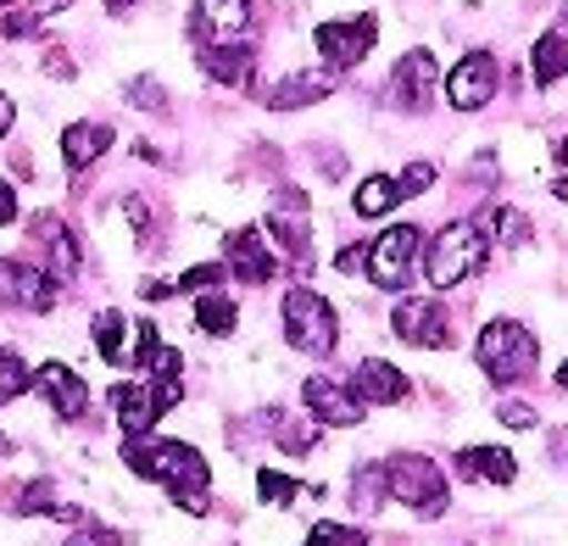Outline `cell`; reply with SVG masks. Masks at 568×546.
<instances>
[{
    "label": "cell",
    "mask_w": 568,
    "mask_h": 546,
    "mask_svg": "<svg viewBox=\"0 0 568 546\" xmlns=\"http://www.w3.org/2000/svg\"><path fill=\"white\" fill-rule=\"evenodd\" d=\"M123 463H129L140 479H156V485H168V491H173V502H184L195 518H201V513H212V496H206V485H212V468H206V457H201L195 446H184V441H151V435H129V441H123Z\"/></svg>",
    "instance_id": "6da1fadb"
},
{
    "label": "cell",
    "mask_w": 568,
    "mask_h": 546,
    "mask_svg": "<svg viewBox=\"0 0 568 546\" xmlns=\"http://www.w3.org/2000/svg\"><path fill=\"white\" fill-rule=\"evenodd\" d=\"M485 256H490V234L479 229V218H457V223H446V229L429 240V251H424V280H429L435 291H452V285L474 280V273L485 267Z\"/></svg>",
    "instance_id": "7a4b0ae2"
},
{
    "label": "cell",
    "mask_w": 568,
    "mask_h": 546,
    "mask_svg": "<svg viewBox=\"0 0 568 546\" xmlns=\"http://www.w3.org/2000/svg\"><path fill=\"white\" fill-rule=\"evenodd\" d=\"M474 363L485 368L490 385H518V380L535 374V363H540V341H535L518 318H496V324L479 330V341H474Z\"/></svg>",
    "instance_id": "3957f363"
},
{
    "label": "cell",
    "mask_w": 568,
    "mask_h": 546,
    "mask_svg": "<svg viewBox=\"0 0 568 546\" xmlns=\"http://www.w3.org/2000/svg\"><path fill=\"white\" fill-rule=\"evenodd\" d=\"M284 341H291L296 352H307V357H329L335 352V341H341V324H335V307L318 296V291H307V285H291L284 291Z\"/></svg>",
    "instance_id": "277c9868"
},
{
    "label": "cell",
    "mask_w": 568,
    "mask_h": 546,
    "mask_svg": "<svg viewBox=\"0 0 568 546\" xmlns=\"http://www.w3.org/2000/svg\"><path fill=\"white\" fill-rule=\"evenodd\" d=\"M385 491L396 502H407L418 518H440L446 513V474H440L435 457H418V452L385 457Z\"/></svg>",
    "instance_id": "5b68a950"
},
{
    "label": "cell",
    "mask_w": 568,
    "mask_h": 546,
    "mask_svg": "<svg viewBox=\"0 0 568 546\" xmlns=\"http://www.w3.org/2000/svg\"><path fill=\"white\" fill-rule=\"evenodd\" d=\"M418 251H424V229L418 223H390L385 234L368 240V267L363 273H368L379 291H407Z\"/></svg>",
    "instance_id": "8992f818"
},
{
    "label": "cell",
    "mask_w": 568,
    "mask_h": 546,
    "mask_svg": "<svg viewBox=\"0 0 568 546\" xmlns=\"http://www.w3.org/2000/svg\"><path fill=\"white\" fill-rule=\"evenodd\" d=\"M374 40H379V18H374V12H363V18H324V23L313 29L318 62H324L329 73L357 68V62L374 51Z\"/></svg>",
    "instance_id": "52a82bcc"
},
{
    "label": "cell",
    "mask_w": 568,
    "mask_h": 546,
    "mask_svg": "<svg viewBox=\"0 0 568 546\" xmlns=\"http://www.w3.org/2000/svg\"><path fill=\"white\" fill-rule=\"evenodd\" d=\"M390 330H396V341L424 346V352H446V346H452V318H446V307L429 302V296H402L396 313H390Z\"/></svg>",
    "instance_id": "ba28073f"
},
{
    "label": "cell",
    "mask_w": 568,
    "mask_h": 546,
    "mask_svg": "<svg viewBox=\"0 0 568 546\" xmlns=\"http://www.w3.org/2000/svg\"><path fill=\"white\" fill-rule=\"evenodd\" d=\"M223 262H229L234 280H245V285H267V280H278V273H284L278 251H273L256 229H234V234L223 240Z\"/></svg>",
    "instance_id": "9c48e42d"
},
{
    "label": "cell",
    "mask_w": 568,
    "mask_h": 546,
    "mask_svg": "<svg viewBox=\"0 0 568 546\" xmlns=\"http://www.w3.org/2000/svg\"><path fill=\"white\" fill-rule=\"evenodd\" d=\"M0 296L29 307V313H51L57 307V280L45 267L23 262V256H0Z\"/></svg>",
    "instance_id": "30bf717a"
},
{
    "label": "cell",
    "mask_w": 568,
    "mask_h": 546,
    "mask_svg": "<svg viewBox=\"0 0 568 546\" xmlns=\"http://www.w3.org/2000/svg\"><path fill=\"white\" fill-rule=\"evenodd\" d=\"M496 95V57L490 51H468L452 73H446V101L457 112H479Z\"/></svg>",
    "instance_id": "8fae6325"
},
{
    "label": "cell",
    "mask_w": 568,
    "mask_h": 546,
    "mask_svg": "<svg viewBox=\"0 0 568 546\" xmlns=\"http://www.w3.org/2000/svg\"><path fill=\"white\" fill-rule=\"evenodd\" d=\"M435 84H440V62L429 51H407L390 73V107L402 112H424L435 101Z\"/></svg>",
    "instance_id": "7c38bea8"
},
{
    "label": "cell",
    "mask_w": 568,
    "mask_h": 546,
    "mask_svg": "<svg viewBox=\"0 0 568 546\" xmlns=\"http://www.w3.org/2000/svg\"><path fill=\"white\" fill-rule=\"evenodd\" d=\"M34 240H40V251H45V273H51L57 285L79 280L84 251H79V234H73L57 212H40V218H34Z\"/></svg>",
    "instance_id": "4fadbf2b"
},
{
    "label": "cell",
    "mask_w": 568,
    "mask_h": 546,
    "mask_svg": "<svg viewBox=\"0 0 568 546\" xmlns=\"http://www.w3.org/2000/svg\"><path fill=\"white\" fill-rule=\"evenodd\" d=\"M302 402H307V413H313L318 424H335V429L363 424V402L352 396V385H341V380H329V374H313V380L302 385Z\"/></svg>",
    "instance_id": "5bb4252c"
},
{
    "label": "cell",
    "mask_w": 568,
    "mask_h": 546,
    "mask_svg": "<svg viewBox=\"0 0 568 546\" xmlns=\"http://www.w3.org/2000/svg\"><path fill=\"white\" fill-rule=\"evenodd\" d=\"M251 29V0H195L190 12V40L212 46V40H240Z\"/></svg>",
    "instance_id": "9a60e30c"
},
{
    "label": "cell",
    "mask_w": 568,
    "mask_h": 546,
    "mask_svg": "<svg viewBox=\"0 0 568 546\" xmlns=\"http://www.w3.org/2000/svg\"><path fill=\"white\" fill-rule=\"evenodd\" d=\"M346 385H352V396H357L363 407H396V402H407V391H413V385H407V374H402V368H390L385 357L357 363Z\"/></svg>",
    "instance_id": "2e32d148"
},
{
    "label": "cell",
    "mask_w": 568,
    "mask_h": 546,
    "mask_svg": "<svg viewBox=\"0 0 568 546\" xmlns=\"http://www.w3.org/2000/svg\"><path fill=\"white\" fill-rule=\"evenodd\" d=\"M34 391H40V396L51 402V413L68 418V424L90 413V385H84L68 363H45V368H34Z\"/></svg>",
    "instance_id": "e0dca14e"
},
{
    "label": "cell",
    "mask_w": 568,
    "mask_h": 546,
    "mask_svg": "<svg viewBox=\"0 0 568 546\" xmlns=\"http://www.w3.org/2000/svg\"><path fill=\"white\" fill-rule=\"evenodd\" d=\"M201 73L217 79L223 90H251V79H256V51H251V46H234V40H212V46H201Z\"/></svg>",
    "instance_id": "ac0fdd59"
},
{
    "label": "cell",
    "mask_w": 568,
    "mask_h": 546,
    "mask_svg": "<svg viewBox=\"0 0 568 546\" xmlns=\"http://www.w3.org/2000/svg\"><path fill=\"white\" fill-rule=\"evenodd\" d=\"M106 402H112V413H118L123 435H151V424L162 418V407H156L151 385H140V380H134V385H129V380H123V385H112V396H106Z\"/></svg>",
    "instance_id": "d6986e66"
},
{
    "label": "cell",
    "mask_w": 568,
    "mask_h": 546,
    "mask_svg": "<svg viewBox=\"0 0 568 546\" xmlns=\"http://www.w3.org/2000/svg\"><path fill=\"white\" fill-rule=\"evenodd\" d=\"M335 95V73H296V79H284L267 90V107L273 112H296V107H313V101H329Z\"/></svg>",
    "instance_id": "ffe728a7"
},
{
    "label": "cell",
    "mask_w": 568,
    "mask_h": 546,
    "mask_svg": "<svg viewBox=\"0 0 568 546\" xmlns=\"http://www.w3.org/2000/svg\"><path fill=\"white\" fill-rule=\"evenodd\" d=\"M106 145H112V129H106V123H73V129L62 134V162H68V173H84L90 162H101Z\"/></svg>",
    "instance_id": "44dd1931"
},
{
    "label": "cell",
    "mask_w": 568,
    "mask_h": 546,
    "mask_svg": "<svg viewBox=\"0 0 568 546\" xmlns=\"http://www.w3.org/2000/svg\"><path fill=\"white\" fill-rule=\"evenodd\" d=\"M457 468L468 479H490V485H513L518 479V463H513L507 446H463L457 452Z\"/></svg>",
    "instance_id": "7402d4cb"
},
{
    "label": "cell",
    "mask_w": 568,
    "mask_h": 546,
    "mask_svg": "<svg viewBox=\"0 0 568 546\" xmlns=\"http://www.w3.org/2000/svg\"><path fill=\"white\" fill-rule=\"evenodd\" d=\"M529 73H535V84H540V90H551V84L568 73V34H562V29H551V34H540V40H535Z\"/></svg>",
    "instance_id": "603a6c76"
},
{
    "label": "cell",
    "mask_w": 568,
    "mask_h": 546,
    "mask_svg": "<svg viewBox=\"0 0 568 546\" xmlns=\"http://www.w3.org/2000/svg\"><path fill=\"white\" fill-rule=\"evenodd\" d=\"M352 206H357V218H385L390 206H402V190H396V179H390V173H368V179L357 184Z\"/></svg>",
    "instance_id": "cb8c5ba5"
},
{
    "label": "cell",
    "mask_w": 568,
    "mask_h": 546,
    "mask_svg": "<svg viewBox=\"0 0 568 546\" xmlns=\"http://www.w3.org/2000/svg\"><path fill=\"white\" fill-rule=\"evenodd\" d=\"M234 324H240V307L223 291H201L195 296V330L201 335H234Z\"/></svg>",
    "instance_id": "d4e9b609"
},
{
    "label": "cell",
    "mask_w": 568,
    "mask_h": 546,
    "mask_svg": "<svg viewBox=\"0 0 568 546\" xmlns=\"http://www.w3.org/2000/svg\"><path fill=\"white\" fill-rule=\"evenodd\" d=\"M23 391H34V368L12 346H0V402H18Z\"/></svg>",
    "instance_id": "484cf974"
},
{
    "label": "cell",
    "mask_w": 568,
    "mask_h": 546,
    "mask_svg": "<svg viewBox=\"0 0 568 546\" xmlns=\"http://www.w3.org/2000/svg\"><path fill=\"white\" fill-rule=\"evenodd\" d=\"M273 435H278L284 452H296V457H302V452L318 446V418H313V413H307V424H296V418H273Z\"/></svg>",
    "instance_id": "4316f807"
},
{
    "label": "cell",
    "mask_w": 568,
    "mask_h": 546,
    "mask_svg": "<svg viewBox=\"0 0 568 546\" xmlns=\"http://www.w3.org/2000/svg\"><path fill=\"white\" fill-rule=\"evenodd\" d=\"M123 330H129L123 313H101V318H95V352H101L106 363H123Z\"/></svg>",
    "instance_id": "83f0119b"
},
{
    "label": "cell",
    "mask_w": 568,
    "mask_h": 546,
    "mask_svg": "<svg viewBox=\"0 0 568 546\" xmlns=\"http://www.w3.org/2000/svg\"><path fill=\"white\" fill-rule=\"evenodd\" d=\"M256 491H262V502H273V507H291L302 485H296L291 474H273V468H262V474H256Z\"/></svg>",
    "instance_id": "f1b7e54d"
},
{
    "label": "cell",
    "mask_w": 568,
    "mask_h": 546,
    "mask_svg": "<svg viewBox=\"0 0 568 546\" xmlns=\"http://www.w3.org/2000/svg\"><path fill=\"white\" fill-rule=\"evenodd\" d=\"M302 546H368V535L352 524H313V535Z\"/></svg>",
    "instance_id": "f546056e"
},
{
    "label": "cell",
    "mask_w": 568,
    "mask_h": 546,
    "mask_svg": "<svg viewBox=\"0 0 568 546\" xmlns=\"http://www.w3.org/2000/svg\"><path fill=\"white\" fill-rule=\"evenodd\" d=\"M156 352H162V341H156V324H134V346L123 352V363H134V368H151V363H156Z\"/></svg>",
    "instance_id": "4dcf8cb0"
},
{
    "label": "cell",
    "mask_w": 568,
    "mask_h": 546,
    "mask_svg": "<svg viewBox=\"0 0 568 546\" xmlns=\"http://www.w3.org/2000/svg\"><path fill=\"white\" fill-rule=\"evenodd\" d=\"M429 184H435V162H407V168H402V179H396L402 201H413V195H429Z\"/></svg>",
    "instance_id": "1f68e13d"
},
{
    "label": "cell",
    "mask_w": 568,
    "mask_h": 546,
    "mask_svg": "<svg viewBox=\"0 0 568 546\" xmlns=\"http://www.w3.org/2000/svg\"><path fill=\"white\" fill-rule=\"evenodd\" d=\"M352 496H357L363 507H379V502L390 496V491H385V463H374V468H363V474H357V491H352Z\"/></svg>",
    "instance_id": "d6a6232c"
},
{
    "label": "cell",
    "mask_w": 568,
    "mask_h": 546,
    "mask_svg": "<svg viewBox=\"0 0 568 546\" xmlns=\"http://www.w3.org/2000/svg\"><path fill=\"white\" fill-rule=\"evenodd\" d=\"M217 280H223V267H212V262H206V267H190V273H179V280H173V296H184V291L201 296V291H212Z\"/></svg>",
    "instance_id": "836d02e7"
},
{
    "label": "cell",
    "mask_w": 568,
    "mask_h": 546,
    "mask_svg": "<svg viewBox=\"0 0 568 546\" xmlns=\"http://www.w3.org/2000/svg\"><path fill=\"white\" fill-rule=\"evenodd\" d=\"M68 546H129L123 529H101V524H84L79 535H68Z\"/></svg>",
    "instance_id": "e575fe53"
},
{
    "label": "cell",
    "mask_w": 568,
    "mask_h": 546,
    "mask_svg": "<svg viewBox=\"0 0 568 546\" xmlns=\"http://www.w3.org/2000/svg\"><path fill=\"white\" fill-rule=\"evenodd\" d=\"M40 29H45V12H12L7 23H0V34H7V40H29Z\"/></svg>",
    "instance_id": "d590c367"
},
{
    "label": "cell",
    "mask_w": 568,
    "mask_h": 546,
    "mask_svg": "<svg viewBox=\"0 0 568 546\" xmlns=\"http://www.w3.org/2000/svg\"><path fill=\"white\" fill-rule=\"evenodd\" d=\"M496 418H501L507 429H529V424H535V407H524V402H501Z\"/></svg>",
    "instance_id": "8d00e7d4"
},
{
    "label": "cell",
    "mask_w": 568,
    "mask_h": 546,
    "mask_svg": "<svg viewBox=\"0 0 568 546\" xmlns=\"http://www.w3.org/2000/svg\"><path fill=\"white\" fill-rule=\"evenodd\" d=\"M129 95H140V101H134V107H145V112H162V90H156V84H151V79H140V84H134V90H129Z\"/></svg>",
    "instance_id": "74e56055"
},
{
    "label": "cell",
    "mask_w": 568,
    "mask_h": 546,
    "mask_svg": "<svg viewBox=\"0 0 568 546\" xmlns=\"http://www.w3.org/2000/svg\"><path fill=\"white\" fill-rule=\"evenodd\" d=\"M123 218H129V223H134L140 234L151 229V212H145V201H140V195H123Z\"/></svg>",
    "instance_id": "f35d334b"
},
{
    "label": "cell",
    "mask_w": 568,
    "mask_h": 546,
    "mask_svg": "<svg viewBox=\"0 0 568 546\" xmlns=\"http://www.w3.org/2000/svg\"><path fill=\"white\" fill-rule=\"evenodd\" d=\"M335 267H341V273H357V267H368V245H346V251L335 256Z\"/></svg>",
    "instance_id": "ab89813d"
},
{
    "label": "cell",
    "mask_w": 568,
    "mask_h": 546,
    "mask_svg": "<svg viewBox=\"0 0 568 546\" xmlns=\"http://www.w3.org/2000/svg\"><path fill=\"white\" fill-rule=\"evenodd\" d=\"M0 223H18V190L0 179Z\"/></svg>",
    "instance_id": "60d3db41"
},
{
    "label": "cell",
    "mask_w": 568,
    "mask_h": 546,
    "mask_svg": "<svg viewBox=\"0 0 568 546\" xmlns=\"http://www.w3.org/2000/svg\"><path fill=\"white\" fill-rule=\"evenodd\" d=\"M12 118H18V107H12V95H7V90H0V134L12 129Z\"/></svg>",
    "instance_id": "b9f144b4"
},
{
    "label": "cell",
    "mask_w": 568,
    "mask_h": 546,
    "mask_svg": "<svg viewBox=\"0 0 568 546\" xmlns=\"http://www.w3.org/2000/svg\"><path fill=\"white\" fill-rule=\"evenodd\" d=\"M129 7H140V0H106V12H112V18H123Z\"/></svg>",
    "instance_id": "7bdbcfd3"
},
{
    "label": "cell",
    "mask_w": 568,
    "mask_h": 546,
    "mask_svg": "<svg viewBox=\"0 0 568 546\" xmlns=\"http://www.w3.org/2000/svg\"><path fill=\"white\" fill-rule=\"evenodd\" d=\"M551 195H557V201H568V179H557V184H551Z\"/></svg>",
    "instance_id": "ee69618b"
},
{
    "label": "cell",
    "mask_w": 568,
    "mask_h": 546,
    "mask_svg": "<svg viewBox=\"0 0 568 546\" xmlns=\"http://www.w3.org/2000/svg\"><path fill=\"white\" fill-rule=\"evenodd\" d=\"M557 391H568V363H562V368H557Z\"/></svg>",
    "instance_id": "f6af8a7d"
},
{
    "label": "cell",
    "mask_w": 568,
    "mask_h": 546,
    "mask_svg": "<svg viewBox=\"0 0 568 546\" xmlns=\"http://www.w3.org/2000/svg\"><path fill=\"white\" fill-rule=\"evenodd\" d=\"M557 162H562V168H568V134H562V145H557Z\"/></svg>",
    "instance_id": "bcb514c9"
},
{
    "label": "cell",
    "mask_w": 568,
    "mask_h": 546,
    "mask_svg": "<svg viewBox=\"0 0 568 546\" xmlns=\"http://www.w3.org/2000/svg\"><path fill=\"white\" fill-rule=\"evenodd\" d=\"M12 452V441H7V429H0V457H7Z\"/></svg>",
    "instance_id": "7dc6e473"
},
{
    "label": "cell",
    "mask_w": 568,
    "mask_h": 546,
    "mask_svg": "<svg viewBox=\"0 0 568 546\" xmlns=\"http://www.w3.org/2000/svg\"><path fill=\"white\" fill-rule=\"evenodd\" d=\"M0 7H18V0H0Z\"/></svg>",
    "instance_id": "c3c4849f"
}]
</instances>
